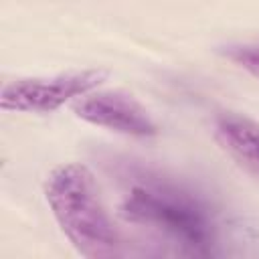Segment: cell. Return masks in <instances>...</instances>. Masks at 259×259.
Instances as JSON below:
<instances>
[{"label":"cell","instance_id":"obj_4","mask_svg":"<svg viewBox=\"0 0 259 259\" xmlns=\"http://www.w3.org/2000/svg\"><path fill=\"white\" fill-rule=\"evenodd\" d=\"M73 111L87 123L132 138H152L158 125L148 109L123 91H89L73 101Z\"/></svg>","mask_w":259,"mask_h":259},{"label":"cell","instance_id":"obj_3","mask_svg":"<svg viewBox=\"0 0 259 259\" xmlns=\"http://www.w3.org/2000/svg\"><path fill=\"white\" fill-rule=\"evenodd\" d=\"M105 77L107 71L103 69H83L55 77L14 79L4 83L0 91V105L6 111L51 113L67 101H75L93 91L101 81H105Z\"/></svg>","mask_w":259,"mask_h":259},{"label":"cell","instance_id":"obj_2","mask_svg":"<svg viewBox=\"0 0 259 259\" xmlns=\"http://www.w3.org/2000/svg\"><path fill=\"white\" fill-rule=\"evenodd\" d=\"M121 212L127 221L158 229L194 253H204L212 245V223L206 210L172 186L160 182L134 186Z\"/></svg>","mask_w":259,"mask_h":259},{"label":"cell","instance_id":"obj_6","mask_svg":"<svg viewBox=\"0 0 259 259\" xmlns=\"http://www.w3.org/2000/svg\"><path fill=\"white\" fill-rule=\"evenodd\" d=\"M223 55L231 63H235L237 67L247 71L251 77L259 79V40L227 45V47H223Z\"/></svg>","mask_w":259,"mask_h":259},{"label":"cell","instance_id":"obj_5","mask_svg":"<svg viewBox=\"0 0 259 259\" xmlns=\"http://www.w3.org/2000/svg\"><path fill=\"white\" fill-rule=\"evenodd\" d=\"M214 134L237 162L259 174V123L237 113H223L214 123Z\"/></svg>","mask_w":259,"mask_h":259},{"label":"cell","instance_id":"obj_1","mask_svg":"<svg viewBox=\"0 0 259 259\" xmlns=\"http://www.w3.org/2000/svg\"><path fill=\"white\" fill-rule=\"evenodd\" d=\"M45 198L71 245L89 259L121 253V239L111 223L95 186L93 174L83 164H61L45 182Z\"/></svg>","mask_w":259,"mask_h":259}]
</instances>
